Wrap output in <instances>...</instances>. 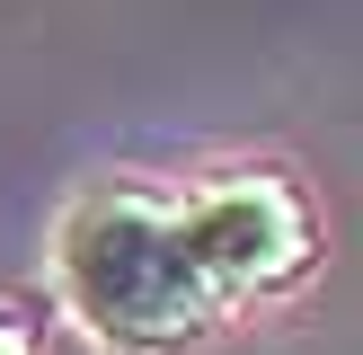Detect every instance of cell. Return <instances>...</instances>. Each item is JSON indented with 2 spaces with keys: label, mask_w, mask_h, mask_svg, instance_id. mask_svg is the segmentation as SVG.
I'll return each mask as SVG.
<instances>
[{
  "label": "cell",
  "mask_w": 363,
  "mask_h": 355,
  "mask_svg": "<svg viewBox=\"0 0 363 355\" xmlns=\"http://www.w3.org/2000/svg\"><path fill=\"white\" fill-rule=\"evenodd\" d=\"M53 284L71 320L116 355H186L213 329V293L177 248V213L160 187H89L53 222Z\"/></svg>",
  "instance_id": "6da1fadb"
},
{
  "label": "cell",
  "mask_w": 363,
  "mask_h": 355,
  "mask_svg": "<svg viewBox=\"0 0 363 355\" xmlns=\"http://www.w3.org/2000/svg\"><path fill=\"white\" fill-rule=\"evenodd\" d=\"M169 213H177V248H186L195 284L213 293V311L284 293L311 266V204L284 178H204V187L169 195Z\"/></svg>",
  "instance_id": "7a4b0ae2"
},
{
  "label": "cell",
  "mask_w": 363,
  "mask_h": 355,
  "mask_svg": "<svg viewBox=\"0 0 363 355\" xmlns=\"http://www.w3.org/2000/svg\"><path fill=\"white\" fill-rule=\"evenodd\" d=\"M0 355H35V346H27V329H9V320H0Z\"/></svg>",
  "instance_id": "3957f363"
}]
</instances>
